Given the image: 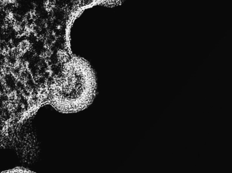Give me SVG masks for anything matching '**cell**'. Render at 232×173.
<instances>
[{
    "instance_id": "1",
    "label": "cell",
    "mask_w": 232,
    "mask_h": 173,
    "mask_svg": "<svg viewBox=\"0 0 232 173\" xmlns=\"http://www.w3.org/2000/svg\"><path fill=\"white\" fill-rule=\"evenodd\" d=\"M2 173H35L30 170L23 168H16L5 171Z\"/></svg>"
}]
</instances>
